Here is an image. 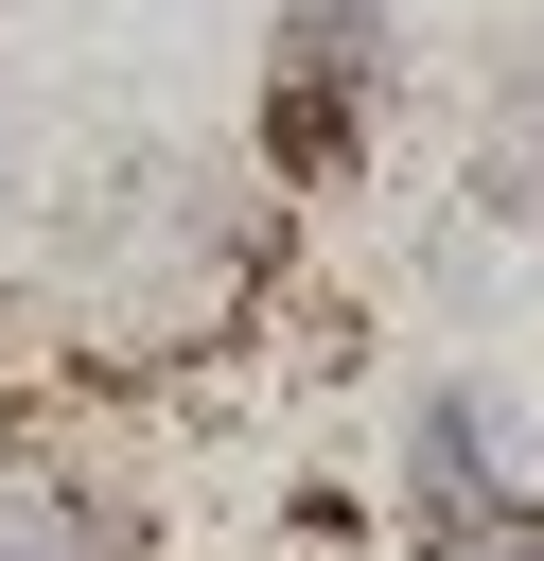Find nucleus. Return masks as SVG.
Masks as SVG:
<instances>
[{
    "label": "nucleus",
    "mask_w": 544,
    "mask_h": 561,
    "mask_svg": "<svg viewBox=\"0 0 544 561\" xmlns=\"http://www.w3.org/2000/svg\"><path fill=\"white\" fill-rule=\"evenodd\" d=\"M246 280H263V210L228 175L140 158V175H88L70 193V316L105 351H193V333L246 316Z\"/></svg>",
    "instance_id": "1"
},
{
    "label": "nucleus",
    "mask_w": 544,
    "mask_h": 561,
    "mask_svg": "<svg viewBox=\"0 0 544 561\" xmlns=\"http://www.w3.org/2000/svg\"><path fill=\"white\" fill-rule=\"evenodd\" d=\"M386 88H404L386 0H281V35H263V175L351 193V158L386 140Z\"/></svg>",
    "instance_id": "2"
},
{
    "label": "nucleus",
    "mask_w": 544,
    "mask_h": 561,
    "mask_svg": "<svg viewBox=\"0 0 544 561\" xmlns=\"http://www.w3.org/2000/svg\"><path fill=\"white\" fill-rule=\"evenodd\" d=\"M404 526H421V561H474V543H509V526H526L491 386H421V421H404Z\"/></svg>",
    "instance_id": "3"
},
{
    "label": "nucleus",
    "mask_w": 544,
    "mask_h": 561,
    "mask_svg": "<svg viewBox=\"0 0 544 561\" xmlns=\"http://www.w3.org/2000/svg\"><path fill=\"white\" fill-rule=\"evenodd\" d=\"M0 561H158L123 473H18L0 491Z\"/></svg>",
    "instance_id": "4"
},
{
    "label": "nucleus",
    "mask_w": 544,
    "mask_h": 561,
    "mask_svg": "<svg viewBox=\"0 0 544 561\" xmlns=\"http://www.w3.org/2000/svg\"><path fill=\"white\" fill-rule=\"evenodd\" d=\"M474 561H544V508H526V526H509V543H474Z\"/></svg>",
    "instance_id": "5"
}]
</instances>
